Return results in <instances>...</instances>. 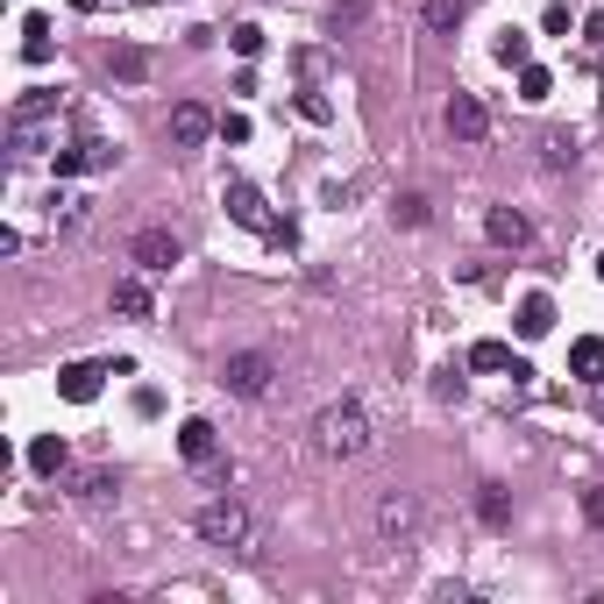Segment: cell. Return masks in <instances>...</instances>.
Segmentation results:
<instances>
[{
	"label": "cell",
	"instance_id": "cell-19",
	"mask_svg": "<svg viewBox=\"0 0 604 604\" xmlns=\"http://www.w3.org/2000/svg\"><path fill=\"white\" fill-rule=\"evenodd\" d=\"M497 65H505V71H526V65H534V36L505 29V36H497Z\"/></svg>",
	"mask_w": 604,
	"mask_h": 604
},
{
	"label": "cell",
	"instance_id": "cell-20",
	"mask_svg": "<svg viewBox=\"0 0 604 604\" xmlns=\"http://www.w3.org/2000/svg\"><path fill=\"white\" fill-rule=\"evenodd\" d=\"M462 14H470V0H427V29L434 36H456Z\"/></svg>",
	"mask_w": 604,
	"mask_h": 604
},
{
	"label": "cell",
	"instance_id": "cell-17",
	"mask_svg": "<svg viewBox=\"0 0 604 604\" xmlns=\"http://www.w3.org/2000/svg\"><path fill=\"white\" fill-rule=\"evenodd\" d=\"M43 206H51V228H79V221H86V192H65V186H57Z\"/></svg>",
	"mask_w": 604,
	"mask_h": 604
},
{
	"label": "cell",
	"instance_id": "cell-21",
	"mask_svg": "<svg viewBox=\"0 0 604 604\" xmlns=\"http://www.w3.org/2000/svg\"><path fill=\"white\" fill-rule=\"evenodd\" d=\"M22 57H29V65L51 57V22H43V14H22Z\"/></svg>",
	"mask_w": 604,
	"mask_h": 604
},
{
	"label": "cell",
	"instance_id": "cell-38",
	"mask_svg": "<svg viewBox=\"0 0 604 604\" xmlns=\"http://www.w3.org/2000/svg\"><path fill=\"white\" fill-rule=\"evenodd\" d=\"M71 8H79V14H100V0H71Z\"/></svg>",
	"mask_w": 604,
	"mask_h": 604
},
{
	"label": "cell",
	"instance_id": "cell-2",
	"mask_svg": "<svg viewBox=\"0 0 604 604\" xmlns=\"http://www.w3.org/2000/svg\"><path fill=\"white\" fill-rule=\"evenodd\" d=\"M192 526H200V540H206V548H249V540H256V519H249V505H242L235 491L206 497Z\"/></svg>",
	"mask_w": 604,
	"mask_h": 604
},
{
	"label": "cell",
	"instance_id": "cell-14",
	"mask_svg": "<svg viewBox=\"0 0 604 604\" xmlns=\"http://www.w3.org/2000/svg\"><path fill=\"white\" fill-rule=\"evenodd\" d=\"M114 313H121V321H149V313H157V299H149L143 270H135V278H121V284H114Z\"/></svg>",
	"mask_w": 604,
	"mask_h": 604
},
{
	"label": "cell",
	"instance_id": "cell-10",
	"mask_svg": "<svg viewBox=\"0 0 604 604\" xmlns=\"http://www.w3.org/2000/svg\"><path fill=\"white\" fill-rule=\"evenodd\" d=\"M483 235H491L497 249H526V242H534V221H526L519 206H491V214H483Z\"/></svg>",
	"mask_w": 604,
	"mask_h": 604
},
{
	"label": "cell",
	"instance_id": "cell-30",
	"mask_svg": "<svg viewBox=\"0 0 604 604\" xmlns=\"http://www.w3.org/2000/svg\"><path fill=\"white\" fill-rule=\"evenodd\" d=\"M356 22H362V0H335V14H327V29H335V36H349Z\"/></svg>",
	"mask_w": 604,
	"mask_h": 604
},
{
	"label": "cell",
	"instance_id": "cell-25",
	"mask_svg": "<svg viewBox=\"0 0 604 604\" xmlns=\"http://www.w3.org/2000/svg\"><path fill=\"white\" fill-rule=\"evenodd\" d=\"M108 65H114V79H128V86H135V79H149V51H135V43H128V51H114Z\"/></svg>",
	"mask_w": 604,
	"mask_h": 604
},
{
	"label": "cell",
	"instance_id": "cell-4",
	"mask_svg": "<svg viewBox=\"0 0 604 604\" xmlns=\"http://www.w3.org/2000/svg\"><path fill=\"white\" fill-rule=\"evenodd\" d=\"M420 519H427V512H420L413 491H384V497H377V540H384V548H413Z\"/></svg>",
	"mask_w": 604,
	"mask_h": 604
},
{
	"label": "cell",
	"instance_id": "cell-8",
	"mask_svg": "<svg viewBox=\"0 0 604 604\" xmlns=\"http://www.w3.org/2000/svg\"><path fill=\"white\" fill-rule=\"evenodd\" d=\"M214 128H221V121L206 114L200 100H178V108H171V149H200Z\"/></svg>",
	"mask_w": 604,
	"mask_h": 604
},
{
	"label": "cell",
	"instance_id": "cell-6",
	"mask_svg": "<svg viewBox=\"0 0 604 604\" xmlns=\"http://www.w3.org/2000/svg\"><path fill=\"white\" fill-rule=\"evenodd\" d=\"M178 256H186V249H178L171 228H143V235L128 242V264L143 270V278H164V270H178Z\"/></svg>",
	"mask_w": 604,
	"mask_h": 604
},
{
	"label": "cell",
	"instance_id": "cell-40",
	"mask_svg": "<svg viewBox=\"0 0 604 604\" xmlns=\"http://www.w3.org/2000/svg\"><path fill=\"white\" fill-rule=\"evenodd\" d=\"M597 278H604V256H597Z\"/></svg>",
	"mask_w": 604,
	"mask_h": 604
},
{
	"label": "cell",
	"instance_id": "cell-1",
	"mask_svg": "<svg viewBox=\"0 0 604 604\" xmlns=\"http://www.w3.org/2000/svg\"><path fill=\"white\" fill-rule=\"evenodd\" d=\"M313 448H321V462H356L362 448H370V413H362V399L321 405V420H313Z\"/></svg>",
	"mask_w": 604,
	"mask_h": 604
},
{
	"label": "cell",
	"instance_id": "cell-37",
	"mask_svg": "<svg viewBox=\"0 0 604 604\" xmlns=\"http://www.w3.org/2000/svg\"><path fill=\"white\" fill-rule=\"evenodd\" d=\"M583 43H591V51L604 57V14H591V22H583Z\"/></svg>",
	"mask_w": 604,
	"mask_h": 604
},
{
	"label": "cell",
	"instance_id": "cell-22",
	"mask_svg": "<svg viewBox=\"0 0 604 604\" xmlns=\"http://www.w3.org/2000/svg\"><path fill=\"white\" fill-rule=\"evenodd\" d=\"M569 370H577V377H604V342H597V335H583L577 349H569Z\"/></svg>",
	"mask_w": 604,
	"mask_h": 604
},
{
	"label": "cell",
	"instance_id": "cell-12",
	"mask_svg": "<svg viewBox=\"0 0 604 604\" xmlns=\"http://www.w3.org/2000/svg\"><path fill=\"white\" fill-rule=\"evenodd\" d=\"M178 456H186V462H200V470H206V462L221 456V434H214V420H186V427H178Z\"/></svg>",
	"mask_w": 604,
	"mask_h": 604
},
{
	"label": "cell",
	"instance_id": "cell-27",
	"mask_svg": "<svg viewBox=\"0 0 604 604\" xmlns=\"http://www.w3.org/2000/svg\"><path fill=\"white\" fill-rule=\"evenodd\" d=\"M548 93H555V79H548L540 65H526V71H519V100H534V108H540Z\"/></svg>",
	"mask_w": 604,
	"mask_h": 604
},
{
	"label": "cell",
	"instance_id": "cell-7",
	"mask_svg": "<svg viewBox=\"0 0 604 604\" xmlns=\"http://www.w3.org/2000/svg\"><path fill=\"white\" fill-rule=\"evenodd\" d=\"M114 157H121L114 143H100V135H86V143L57 149V178H79V171H114Z\"/></svg>",
	"mask_w": 604,
	"mask_h": 604
},
{
	"label": "cell",
	"instance_id": "cell-3",
	"mask_svg": "<svg viewBox=\"0 0 604 604\" xmlns=\"http://www.w3.org/2000/svg\"><path fill=\"white\" fill-rule=\"evenodd\" d=\"M221 206H228V221H235V228H249V235H270V242H292V228H278V221H270L264 192H256L249 178H228V186H221Z\"/></svg>",
	"mask_w": 604,
	"mask_h": 604
},
{
	"label": "cell",
	"instance_id": "cell-36",
	"mask_svg": "<svg viewBox=\"0 0 604 604\" xmlns=\"http://www.w3.org/2000/svg\"><path fill=\"white\" fill-rule=\"evenodd\" d=\"M583 519H591V526H604V491H583Z\"/></svg>",
	"mask_w": 604,
	"mask_h": 604
},
{
	"label": "cell",
	"instance_id": "cell-15",
	"mask_svg": "<svg viewBox=\"0 0 604 604\" xmlns=\"http://www.w3.org/2000/svg\"><path fill=\"white\" fill-rule=\"evenodd\" d=\"M477 519L491 526V534H505V526H512V491H505V483H477Z\"/></svg>",
	"mask_w": 604,
	"mask_h": 604
},
{
	"label": "cell",
	"instance_id": "cell-31",
	"mask_svg": "<svg viewBox=\"0 0 604 604\" xmlns=\"http://www.w3.org/2000/svg\"><path fill=\"white\" fill-rule=\"evenodd\" d=\"M399 221H405V228H427V200H420V192H405V200H399Z\"/></svg>",
	"mask_w": 604,
	"mask_h": 604
},
{
	"label": "cell",
	"instance_id": "cell-13",
	"mask_svg": "<svg viewBox=\"0 0 604 604\" xmlns=\"http://www.w3.org/2000/svg\"><path fill=\"white\" fill-rule=\"evenodd\" d=\"M29 470L36 477H65L71 470V441L65 434H36V441H29Z\"/></svg>",
	"mask_w": 604,
	"mask_h": 604
},
{
	"label": "cell",
	"instance_id": "cell-5",
	"mask_svg": "<svg viewBox=\"0 0 604 604\" xmlns=\"http://www.w3.org/2000/svg\"><path fill=\"white\" fill-rule=\"evenodd\" d=\"M270 377H278V370H270V356H264V349H242V356L221 362V384H228L235 399H264Z\"/></svg>",
	"mask_w": 604,
	"mask_h": 604
},
{
	"label": "cell",
	"instance_id": "cell-23",
	"mask_svg": "<svg viewBox=\"0 0 604 604\" xmlns=\"http://www.w3.org/2000/svg\"><path fill=\"white\" fill-rule=\"evenodd\" d=\"M114 491H121V477H114V470H86V477H79V497H86V505H108Z\"/></svg>",
	"mask_w": 604,
	"mask_h": 604
},
{
	"label": "cell",
	"instance_id": "cell-29",
	"mask_svg": "<svg viewBox=\"0 0 604 604\" xmlns=\"http://www.w3.org/2000/svg\"><path fill=\"white\" fill-rule=\"evenodd\" d=\"M228 43H235V57H256V51H264V29H256V22H235Z\"/></svg>",
	"mask_w": 604,
	"mask_h": 604
},
{
	"label": "cell",
	"instance_id": "cell-28",
	"mask_svg": "<svg viewBox=\"0 0 604 604\" xmlns=\"http://www.w3.org/2000/svg\"><path fill=\"white\" fill-rule=\"evenodd\" d=\"M470 362H477V370H512V349H505V342H477Z\"/></svg>",
	"mask_w": 604,
	"mask_h": 604
},
{
	"label": "cell",
	"instance_id": "cell-24",
	"mask_svg": "<svg viewBox=\"0 0 604 604\" xmlns=\"http://www.w3.org/2000/svg\"><path fill=\"white\" fill-rule=\"evenodd\" d=\"M540 157H548V171H569V164H577V135H569V128H555L548 143H540Z\"/></svg>",
	"mask_w": 604,
	"mask_h": 604
},
{
	"label": "cell",
	"instance_id": "cell-32",
	"mask_svg": "<svg viewBox=\"0 0 604 604\" xmlns=\"http://www.w3.org/2000/svg\"><path fill=\"white\" fill-rule=\"evenodd\" d=\"M434 399H462V370H434Z\"/></svg>",
	"mask_w": 604,
	"mask_h": 604
},
{
	"label": "cell",
	"instance_id": "cell-39",
	"mask_svg": "<svg viewBox=\"0 0 604 604\" xmlns=\"http://www.w3.org/2000/svg\"><path fill=\"white\" fill-rule=\"evenodd\" d=\"M591 405H597V420H604V377H597V399H591Z\"/></svg>",
	"mask_w": 604,
	"mask_h": 604
},
{
	"label": "cell",
	"instance_id": "cell-35",
	"mask_svg": "<svg viewBox=\"0 0 604 604\" xmlns=\"http://www.w3.org/2000/svg\"><path fill=\"white\" fill-rule=\"evenodd\" d=\"M299 114H306V121H327V114H335V108H327L321 93H299Z\"/></svg>",
	"mask_w": 604,
	"mask_h": 604
},
{
	"label": "cell",
	"instance_id": "cell-18",
	"mask_svg": "<svg viewBox=\"0 0 604 604\" xmlns=\"http://www.w3.org/2000/svg\"><path fill=\"white\" fill-rule=\"evenodd\" d=\"M51 143H57V135L43 128V121H22V114H14V157H43Z\"/></svg>",
	"mask_w": 604,
	"mask_h": 604
},
{
	"label": "cell",
	"instance_id": "cell-34",
	"mask_svg": "<svg viewBox=\"0 0 604 604\" xmlns=\"http://www.w3.org/2000/svg\"><path fill=\"white\" fill-rule=\"evenodd\" d=\"M221 135H228V143H249V114H221Z\"/></svg>",
	"mask_w": 604,
	"mask_h": 604
},
{
	"label": "cell",
	"instance_id": "cell-33",
	"mask_svg": "<svg viewBox=\"0 0 604 604\" xmlns=\"http://www.w3.org/2000/svg\"><path fill=\"white\" fill-rule=\"evenodd\" d=\"M540 29H548V36H569V8H562V0H555V8L540 14Z\"/></svg>",
	"mask_w": 604,
	"mask_h": 604
},
{
	"label": "cell",
	"instance_id": "cell-11",
	"mask_svg": "<svg viewBox=\"0 0 604 604\" xmlns=\"http://www.w3.org/2000/svg\"><path fill=\"white\" fill-rule=\"evenodd\" d=\"M100 377H108V362H65V370H57V391H65L71 405H93L100 399Z\"/></svg>",
	"mask_w": 604,
	"mask_h": 604
},
{
	"label": "cell",
	"instance_id": "cell-16",
	"mask_svg": "<svg viewBox=\"0 0 604 604\" xmlns=\"http://www.w3.org/2000/svg\"><path fill=\"white\" fill-rule=\"evenodd\" d=\"M548 327H555V299H548V292L519 299V335H526V342H540V335H548Z\"/></svg>",
	"mask_w": 604,
	"mask_h": 604
},
{
	"label": "cell",
	"instance_id": "cell-26",
	"mask_svg": "<svg viewBox=\"0 0 604 604\" xmlns=\"http://www.w3.org/2000/svg\"><path fill=\"white\" fill-rule=\"evenodd\" d=\"M51 108H57V93H51V86H29V93L14 100V114H22V121H43Z\"/></svg>",
	"mask_w": 604,
	"mask_h": 604
},
{
	"label": "cell",
	"instance_id": "cell-9",
	"mask_svg": "<svg viewBox=\"0 0 604 604\" xmlns=\"http://www.w3.org/2000/svg\"><path fill=\"white\" fill-rule=\"evenodd\" d=\"M448 135H456V143H483V135H491V108H483L477 93H456L448 100Z\"/></svg>",
	"mask_w": 604,
	"mask_h": 604
}]
</instances>
